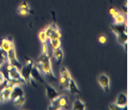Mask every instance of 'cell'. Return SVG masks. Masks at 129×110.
Masks as SVG:
<instances>
[{
    "instance_id": "6da1fadb",
    "label": "cell",
    "mask_w": 129,
    "mask_h": 110,
    "mask_svg": "<svg viewBox=\"0 0 129 110\" xmlns=\"http://www.w3.org/2000/svg\"><path fill=\"white\" fill-rule=\"evenodd\" d=\"M34 66H36L38 70L48 79L49 83H56V77L54 76L53 68H52L51 58L47 54H43L41 55L38 60L35 62Z\"/></svg>"
},
{
    "instance_id": "7a4b0ae2",
    "label": "cell",
    "mask_w": 129,
    "mask_h": 110,
    "mask_svg": "<svg viewBox=\"0 0 129 110\" xmlns=\"http://www.w3.org/2000/svg\"><path fill=\"white\" fill-rule=\"evenodd\" d=\"M69 99L67 95L61 94L52 100L51 104L49 105V109H57V110H64L69 108Z\"/></svg>"
},
{
    "instance_id": "3957f363",
    "label": "cell",
    "mask_w": 129,
    "mask_h": 110,
    "mask_svg": "<svg viewBox=\"0 0 129 110\" xmlns=\"http://www.w3.org/2000/svg\"><path fill=\"white\" fill-rule=\"evenodd\" d=\"M71 74H70L69 71L67 70V67L63 66L60 71V76L58 79V83L61 89L64 90H67L68 88V84H69V81L71 79Z\"/></svg>"
},
{
    "instance_id": "277c9868",
    "label": "cell",
    "mask_w": 129,
    "mask_h": 110,
    "mask_svg": "<svg viewBox=\"0 0 129 110\" xmlns=\"http://www.w3.org/2000/svg\"><path fill=\"white\" fill-rule=\"evenodd\" d=\"M44 31H45L47 37H48V40H52V39H61L62 38L61 31H60L58 27L54 23L47 26L44 29Z\"/></svg>"
},
{
    "instance_id": "5b68a950",
    "label": "cell",
    "mask_w": 129,
    "mask_h": 110,
    "mask_svg": "<svg viewBox=\"0 0 129 110\" xmlns=\"http://www.w3.org/2000/svg\"><path fill=\"white\" fill-rule=\"evenodd\" d=\"M8 62H9V63H11L13 66L18 68L19 70H20L22 68V66H23V65L18 61V59H17L16 51H15L14 48L10 49V50L8 51Z\"/></svg>"
},
{
    "instance_id": "8992f818",
    "label": "cell",
    "mask_w": 129,
    "mask_h": 110,
    "mask_svg": "<svg viewBox=\"0 0 129 110\" xmlns=\"http://www.w3.org/2000/svg\"><path fill=\"white\" fill-rule=\"evenodd\" d=\"M98 82H99L100 85L102 86V88L106 93L110 91V78L108 77V75L104 74V73L100 74L98 77Z\"/></svg>"
},
{
    "instance_id": "52a82bcc",
    "label": "cell",
    "mask_w": 129,
    "mask_h": 110,
    "mask_svg": "<svg viewBox=\"0 0 129 110\" xmlns=\"http://www.w3.org/2000/svg\"><path fill=\"white\" fill-rule=\"evenodd\" d=\"M32 66H33V64H27V63H26V64L23 65L22 68L20 69L21 76L26 83H30V79H31V77H30V71H31Z\"/></svg>"
},
{
    "instance_id": "ba28073f",
    "label": "cell",
    "mask_w": 129,
    "mask_h": 110,
    "mask_svg": "<svg viewBox=\"0 0 129 110\" xmlns=\"http://www.w3.org/2000/svg\"><path fill=\"white\" fill-rule=\"evenodd\" d=\"M14 48V43L12 38H6L0 39V49L8 52L10 49Z\"/></svg>"
},
{
    "instance_id": "9c48e42d",
    "label": "cell",
    "mask_w": 129,
    "mask_h": 110,
    "mask_svg": "<svg viewBox=\"0 0 129 110\" xmlns=\"http://www.w3.org/2000/svg\"><path fill=\"white\" fill-rule=\"evenodd\" d=\"M111 30L114 34H120V33H127V24L122 23V24H114L111 26Z\"/></svg>"
},
{
    "instance_id": "30bf717a",
    "label": "cell",
    "mask_w": 129,
    "mask_h": 110,
    "mask_svg": "<svg viewBox=\"0 0 129 110\" xmlns=\"http://www.w3.org/2000/svg\"><path fill=\"white\" fill-rule=\"evenodd\" d=\"M30 77L32 79H34L35 81H37V82H40L42 83H44V79H43V75L41 74V72L36 68V66H34V64H33L31 71H30Z\"/></svg>"
},
{
    "instance_id": "8fae6325",
    "label": "cell",
    "mask_w": 129,
    "mask_h": 110,
    "mask_svg": "<svg viewBox=\"0 0 129 110\" xmlns=\"http://www.w3.org/2000/svg\"><path fill=\"white\" fill-rule=\"evenodd\" d=\"M45 90H46V94H47V97L49 98L50 101L52 100L55 99L58 95H60V94L54 88V87H52L51 85H49V84H46L45 85Z\"/></svg>"
},
{
    "instance_id": "7c38bea8",
    "label": "cell",
    "mask_w": 129,
    "mask_h": 110,
    "mask_svg": "<svg viewBox=\"0 0 129 110\" xmlns=\"http://www.w3.org/2000/svg\"><path fill=\"white\" fill-rule=\"evenodd\" d=\"M115 104L122 108L126 107V105H127V95L126 94H124V93L119 94L117 98H116Z\"/></svg>"
},
{
    "instance_id": "4fadbf2b",
    "label": "cell",
    "mask_w": 129,
    "mask_h": 110,
    "mask_svg": "<svg viewBox=\"0 0 129 110\" xmlns=\"http://www.w3.org/2000/svg\"><path fill=\"white\" fill-rule=\"evenodd\" d=\"M63 57H64V53H63V51L61 50V48L56 49V50L53 51L52 58H54V61H55V63H56L57 65L61 63V62L63 61Z\"/></svg>"
},
{
    "instance_id": "5bb4252c",
    "label": "cell",
    "mask_w": 129,
    "mask_h": 110,
    "mask_svg": "<svg viewBox=\"0 0 129 110\" xmlns=\"http://www.w3.org/2000/svg\"><path fill=\"white\" fill-rule=\"evenodd\" d=\"M8 78H10V79H16V80L23 79L21 76V73H20V70H19L15 66H13L10 70L8 71Z\"/></svg>"
},
{
    "instance_id": "9a60e30c",
    "label": "cell",
    "mask_w": 129,
    "mask_h": 110,
    "mask_svg": "<svg viewBox=\"0 0 129 110\" xmlns=\"http://www.w3.org/2000/svg\"><path fill=\"white\" fill-rule=\"evenodd\" d=\"M21 95H24V92H23L22 88L20 87V84L14 86L13 88H12V92H11L10 99L13 100L15 98H17V97L21 96Z\"/></svg>"
},
{
    "instance_id": "2e32d148",
    "label": "cell",
    "mask_w": 129,
    "mask_h": 110,
    "mask_svg": "<svg viewBox=\"0 0 129 110\" xmlns=\"http://www.w3.org/2000/svg\"><path fill=\"white\" fill-rule=\"evenodd\" d=\"M67 90H68V91L73 94H80V91H79L78 87L77 86V83H76V82L73 80L72 78H71L70 81H69V84H68V88H67Z\"/></svg>"
},
{
    "instance_id": "e0dca14e",
    "label": "cell",
    "mask_w": 129,
    "mask_h": 110,
    "mask_svg": "<svg viewBox=\"0 0 129 110\" xmlns=\"http://www.w3.org/2000/svg\"><path fill=\"white\" fill-rule=\"evenodd\" d=\"M1 93L3 94V97L6 101H8L10 100V96H11V92H12V87H8V86H6L5 88L1 90Z\"/></svg>"
},
{
    "instance_id": "ac0fdd59",
    "label": "cell",
    "mask_w": 129,
    "mask_h": 110,
    "mask_svg": "<svg viewBox=\"0 0 129 110\" xmlns=\"http://www.w3.org/2000/svg\"><path fill=\"white\" fill-rule=\"evenodd\" d=\"M72 109L74 110H84L86 109V105L84 104L82 101H81L79 98L75 100V102H74V105L72 106Z\"/></svg>"
},
{
    "instance_id": "d6986e66",
    "label": "cell",
    "mask_w": 129,
    "mask_h": 110,
    "mask_svg": "<svg viewBox=\"0 0 129 110\" xmlns=\"http://www.w3.org/2000/svg\"><path fill=\"white\" fill-rule=\"evenodd\" d=\"M48 40L49 42H50V46H51L53 51L61 48V39H52V40Z\"/></svg>"
},
{
    "instance_id": "ffe728a7",
    "label": "cell",
    "mask_w": 129,
    "mask_h": 110,
    "mask_svg": "<svg viewBox=\"0 0 129 110\" xmlns=\"http://www.w3.org/2000/svg\"><path fill=\"white\" fill-rule=\"evenodd\" d=\"M25 101H26V98H25V95H21V96H19L13 99V104L16 107H21L22 105H24Z\"/></svg>"
},
{
    "instance_id": "44dd1931",
    "label": "cell",
    "mask_w": 129,
    "mask_h": 110,
    "mask_svg": "<svg viewBox=\"0 0 129 110\" xmlns=\"http://www.w3.org/2000/svg\"><path fill=\"white\" fill-rule=\"evenodd\" d=\"M113 19H114V23L115 24H122V23H125L126 22V18L124 14H122L119 12L115 17H113Z\"/></svg>"
},
{
    "instance_id": "7402d4cb",
    "label": "cell",
    "mask_w": 129,
    "mask_h": 110,
    "mask_svg": "<svg viewBox=\"0 0 129 110\" xmlns=\"http://www.w3.org/2000/svg\"><path fill=\"white\" fill-rule=\"evenodd\" d=\"M117 41L120 44H125L128 40V37H127V33H120L117 34Z\"/></svg>"
},
{
    "instance_id": "603a6c76",
    "label": "cell",
    "mask_w": 129,
    "mask_h": 110,
    "mask_svg": "<svg viewBox=\"0 0 129 110\" xmlns=\"http://www.w3.org/2000/svg\"><path fill=\"white\" fill-rule=\"evenodd\" d=\"M38 36H39V40H40V41L42 43H45L48 41V37L46 35L44 30H41L40 32H39V34H38Z\"/></svg>"
},
{
    "instance_id": "cb8c5ba5",
    "label": "cell",
    "mask_w": 129,
    "mask_h": 110,
    "mask_svg": "<svg viewBox=\"0 0 129 110\" xmlns=\"http://www.w3.org/2000/svg\"><path fill=\"white\" fill-rule=\"evenodd\" d=\"M109 13H110L111 15L113 16V17H115L116 15L119 13V11L117 10L116 8H111L110 9H109Z\"/></svg>"
},
{
    "instance_id": "d4e9b609",
    "label": "cell",
    "mask_w": 129,
    "mask_h": 110,
    "mask_svg": "<svg viewBox=\"0 0 129 110\" xmlns=\"http://www.w3.org/2000/svg\"><path fill=\"white\" fill-rule=\"evenodd\" d=\"M29 13H30V9H19V14L20 16H26Z\"/></svg>"
},
{
    "instance_id": "484cf974",
    "label": "cell",
    "mask_w": 129,
    "mask_h": 110,
    "mask_svg": "<svg viewBox=\"0 0 129 110\" xmlns=\"http://www.w3.org/2000/svg\"><path fill=\"white\" fill-rule=\"evenodd\" d=\"M109 108H110L111 110H118V109H123L122 107H120V106H118V105H116L115 103H113V104H111L110 105H109Z\"/></svg>"
},
{
    "instance_id": "4316f807",
    "label": "cell",
    "mask_w": 129,
    "mask_h": 110,
    "mask_svg": "<svg viewBox=\"0 0 129 110\" xmlns=\"http://www.w3.org/2000/svg\"><path fill=\"white\" fill-rule=\"evenodd\" d=\"M19 9H30V7L27 4V2H22L19 6Z\"/></svg>"
},
{
    "instance_id": "83f0119b",
    "label": "cell",
    "mask_w": 129,
    "mask_h": 110,
    "mask_svg": "<svg viewBox=\"0 0 129 110\" xmlns=\"http://www.w3.org/2000/svg\"><path fill=\"white\" fill-rule=\"evenodd\" d=\"M106 41H107V38L105 37L104 35H101L99 37V42L102 43V44H104V43H106Z\"/></svg>"
},
{
    "instance_id": "f1b7e54d",
    "label": "cell",
    "mask_w": 129,
    "mask_h": 110,
    "mask_svg": "<svg viewBox=\"0 0 129 110\" xmlns=\"http://www.w3.org/2000/svg\"><path fill=\"white\" fill-rule=\"evenodd\" d=\"M5 80H6L5 76H4V75H3V73L0 72V84H2V83L5 82Z\"/></svg>"
}]
</instances>
